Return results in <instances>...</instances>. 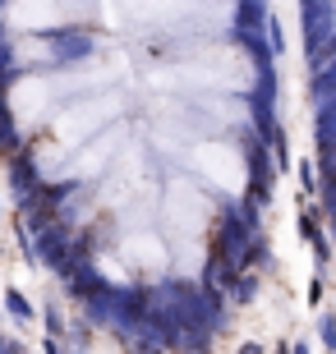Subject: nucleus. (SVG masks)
Listing matches in <instances>:
<instances>
[{"mask_svg":"<svg viewBox=\"0 0 336 354\" xmlns=\"http://www.w3.org/2000/svg\"><path fill=\"white\" fill-rule=\"evenodd\" d=\"M166 221H170L175 235H198V230L212 221V203H207L189 180H175L166 189Z\"/></svg>","mask_w":336,"mask_h":354,"instance_id":"nucleus-6","label":"nucleus"},{"mask_svg":"<svg viewBox=\"0 0 336 354\" xmlns=\"http://www.w3.org/2000/svg\"><path fill=\"white\" fill-rule=\"evenodd\" d=\"M83 19V0H10L5 5V24L14 32H51Z\"/></svg>","mask_w":336,"mask_h":354,"instance_id":"nucleus-5","label":"nucleus"},{"mask_svg":"<svg viewBox=\"0 0 336 354\" xmlns=\"http://www.w3.org/2000/svg\"><path fill=\"white\" fill-rule=\"evenodd\" d=\"M254 60L240 46H203V51L184 55L161 74H152L157 88H194V92H245L254 88Z\"/></svg>","mask_w":336,"mask_h":354,"instance_id":"nucleus-1","label":"nucleus"},{"mask_svg":"<svg viewBox=\"0 0 336 354\" xmlns=\"http://www.w3.org/2000/svg\"><path fill=\"white\" fill-rule=\"evenodd\" d=\"M184 166H189L198 180L226 189V194H240V189H245V180H249V166H245V157H240V147H235V143H221V138L194 143L189 152H184Z\"/></svg>","mask_w":336,"mask_h":354,"instance_id":"nucleus-4","label":"nucleus"},{"mask_svg":"<svg viewBox=\"0 0 336 354\" xmlns=\"http://www.w3.org/2000/svg\"><path fill=\"white\" fill-rule=\"evenodd\" d=\"M130 14L157 37H212L235 24L231 0H134Z\"/></svg>","mask_w":336,"mask_h":354,"instance_id":"nucleus-2","label":"nucleus"},{"mask_svg":"<svg viewBox=\"0 0 336 354\" xmlns=\"http://www.w3.org/2000/svg\"><path fill=\"white\" fill-rule=\"evenodd\" d=\"M125 253H130V263H139V267H161L166 263V249H161L157 235H130L125 239Z\"/></svg>","mask_w":336,"mask_h":354,"instance_id":"nucleus-9","label":"nucleus"},{"mask_svg":"<svg viewBox=\"0 0 336 354\" xmlns=\"http://www.w3.org/2000/svg\"><path fill=\"white\" fill-rule=\"evenodd\" d=\"M139 189H143V152H139V143H125L116 152V171H111V184H106V203L111 207H125Z\"/></svg>","mask_w":336,"mask_h":354,"instance_id":"nucleus-8","label":"nucleus"},{"mask_svg":"<svg viewBox=\"0 0 336 354\" xmlns=\"http://www.w3.org/2000/svg\"><path fill=\"white\" fill-rule=\"evenodd\" d=\"M125 147V133H92L88 143H78V157L69 161V180H92V175H102L111 161H116V152Z\"/></svg>","mask_w":336,"mask_h":354,"instance_id":"nucleus-7","label":"nucleus"},{"mask_svg":"<svg viewBox=\"0 0 336 354\" xmlns=\"http://www.w3.org/2000/svg\"><path fill=\"white\" fill-rule=\"evenodd\" d=\"M120 115V97L106 88H92V92H78V102L60 106L55 111V152H74L78 143H88L92 133H102L111 120Z\"/></svg>","mask_w":336,"mask_h":354,"instance_id":"nucleus-3","label":"nucleus"}]
</instances>
